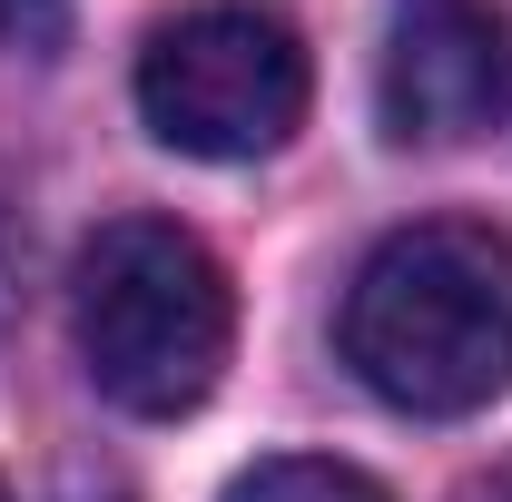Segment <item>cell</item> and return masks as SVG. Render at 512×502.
Listing matches in <instances>:
<instances>
[{"label":"cell","instance_id":"2","mask_svg":"<svg viewBox=\"0 0 512 502\" xmlns=\"http://www.w3.org/2000/svg\"><path fill=\"white\" fill-rule=\"evenodd\" d=\"M69 335L119 414L168 424L217 394L237 345V296L227 266L178 217H109L69 266Z\"/></svg>","mask_w":512,"mask_h":502},{"label":"cell","instance_id":"3","mask_svg":"<svg viewBox=\"0 0 512 502\" xmlns=\"http://www.w3.org/2000/svg\"><path fill=\"white\" fill-rule=\"evenodd\" d=\"M306 40L256 0H197L138 50V119L178 158H266L306 119Z\"/></svg>","mask_w":512,"mask_h":502},{"label":"cell","instance_id":"1","mask_svg":"<svg viewBox=\"0 0 512 502\" xmlns=\"http://www.w3.org/2000/svg\"><path fill=\"white\" fill-rule=\"evenodd\" d=\"M345 365L394 414H483L512 384V237L473 217L394 227L345 286Z\"/></svg>","mask_w":512,"mask_h":502},{"label":"cell","instance_id":"8","mask_svg":"<svg viewBox=\"0 0 512 502\" xmlns=\"http://www.w3.org/2000/svg\"><path fill=\"white\" fill-rule=\"evenodd\" d=\"M0 502H10V493H0Z\"/></svg>","mask_w":512,"mask_h":502},{"label":"cell","instance_id":"6","mask_svg":"<svg viewBox=\"0 0 512 502\" xmlns=\"http://www.w3.org/2000/svg\"><path fill=\"white\" fill-rule=\"evenodd\" d=\"M69 30V0H0V50H50Z\"/></svg>","mask_w":512,"mask_h":502},{"label":"cell","instance_id":"7","mask_svg":"<svg viewBox=\"0 0 512 502\" xmlns=\"http://www.w3.org/2000/svg\"><path fill=\"white\" fill-rule=\"evenodd\" d=\"M483 502H512V463H503V473H493V493H483Z\"/></svg>","mask_w":512,"mask_h":502},{"label":"cell","instance_id":"4","mask_svg":"<svg viewBox=\"0 0 512 502\" xmlns=\"http://www.w3.org/2000/svg\"><path fill=\"white\" fill-rule=\"evenodd\" d=\"M375 109L404 148H463L512 109V30L493 0H394Z\"/></svg>","mask_w":512,"mask_h":502},{"label":"cell","instance_id":"5","mask_svg":"<svg viewBox=\"0 0 512 502\" xmlns=\"http://www.w3.org/2000/svg\"><path fill=\"white\" fill-rule=\"evenodd\" d=\"M217 502H384V483H365L355 463H316V453H286V463H256L237 473Z\"/></svg>","mask_w":512,"mask_h":502}]
</instances>
